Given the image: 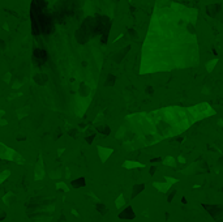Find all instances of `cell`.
Instances as JSON below:
<instances>
[{"label": "cell", "mask_w": 223, "mask_h": 222, "mask_svg": "<svg viewBox=\"0 0 223 222\" xmlns=\"http://www.w3.org/2000/svg\"><path fill=\"white\" fill-rule=\"evenodd\" d=\"M128 1H132V0H128Z\"/></svg>", "instance_id": "2"}, {"label": "cell", "mask_w": 223, "mask_h": 222, "mask_svg": "<svg viewBox=\"0 0 223 222\" xmlns=\"http://www.w3.org/2000/svg\"><path fill=\"white\" fill-rule=\"evenodd\" d=\"M217 63H218V59H213V60H210V62L206 64V69H207L209 72H212V71H213V68L215 67V64H217Z\"/></svg>", "instance_id": "1"}]
</instances>
